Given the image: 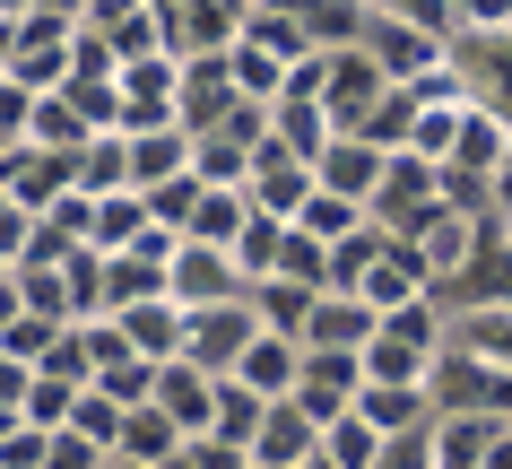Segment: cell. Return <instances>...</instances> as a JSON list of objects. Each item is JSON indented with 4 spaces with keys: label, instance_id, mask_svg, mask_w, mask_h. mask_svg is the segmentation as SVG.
I'll use <instances>...</instances> for the list:
<instances>
[{
    "label": "cell",
    "instance_id": "obj_13",
    "mask_svg": "<svg viewBox=\"0 0 512 469\" xmlns=\"http://www.w3.org/2000/svg\"><path fill=\"white\" fill-rule=\"evenodd\" d=\"M452 348H460V357H478V365H495V374H512V296L452 313Z\"/></svg>",
    "mask_w": 512,
    "mask_h": 469
},
{
    "label": "cell",
    "instance_id": "obj_2",
    "mask_svg": "<svg viewBox=\"0 0 512 469\" xmlns=\"http://www.w3.org/2000/svg\"><path fill=\"white\" fill-rule=\"evenodd\" d=\"M243 9L252 0H157V18H165V53L183 61H226L243 44Z\"/></svg>",
    "mask_w": 512,
    "mask_h": 469
},
{
    "label": "cell",
    "instance_id": "obj_3",
    "mask_svg": "<svg viewBox=\"0 0 512 469\" xmlns=\"http://www.w3.org/2000/svg\"><path fill=\"white\" fill-rule=\"evenodd\" d=\"M382 96H391V79H382L374 53H330L322 61V113L339 139H365V122L382 113Z\"/></svg>",
    "mask_w": 512,
    "mask_h": 469
},
{
    "label": "cell",
    "instance_id": "obj_12",
    "mask_svg": "<svg viewBox=\"0 0 512 469\" xmlns=\"http://www.w3.org/2000/svg\"><path fill=\"white\" fill-rule=\"evenodd\" d=\"M200 166V139L174 122V131H139L131 139V183L139 192H165V183H183V174Z\"/></svg>",
    "mask_w": 512,
    "mask_h": 469
},
{
    "label": "cell",
    "instance_id": "obj_14",
    "mask_svg": "<svg viewBox=\"0 0 512 469\" xmlns=\"http://www.w3.org/2000/svg\"><path fill=\"white\" fill-rule=\"evenodd\" d=\"M495 435H504V417H443L434 426V469H495Z\"/></svg>",
    "mask_w": 512,
    "mask_h": 469
},
{
    "label": "cell",
    "instance_id": "obj_21",
    "mask_svg": "<svg viewBox=\"0 0 512 469\" xmlns=\"http://www.w3.org/2000/svg\"><path fill=\"white\" fill-rule=\"evenodd\" d=\"M504 244H512V226H504Z\"/></svg>",
    "mask_w": 512,
    "mask_h": 469
},
{
    "label": "cell",
    "instance_id": "obj_4",
    "mask_svg": "<svg viewBox=\"0 0 512 469\" xmlns=\"http://www.w3.org/2000/svg\"><path fill=\"white\" fill-rule=\"evenodd\" d=\"M365 53L382 61V79H391V87H417V79H434V70L452 61L417 18H408V0H400V9H382V0H374V35H365Z\"/></svg>",
    "mask_w": 512,
    "mask_h": 469
},
{
    "label": "cell",
    "instance_id": "obj_1",
    "mask_svg": "<svg viewBox=\"0 0 512 469\" xmlns=\"http://www.w3.org/2000/svg\"><path fill=\"white\" fill-rule=\"evenodd\" d=\"M504 9L512 0H478V27L452 44V70H460V87H469V105L495 113L512 131V35H504Z\"/></svg>",
    "mask_w": 512,
    "mask_h": 469
},
{
    "label": "cell",
    "instance_id": "obj_16",
    "mask_svg": "<svg viewBox=\"0 0 512 469\" xmlns=\"http://www.w3.org/2000/svg\"><path fill=\"white\" fill-rule=\"evenodd\" d=\"M261 426H270V400H252L243 383H226V391H217V426H209V443H226V452H243V461H252Z\"/></svg>",
    "mask_w": 512,
    "mask_h": 469
},
{
    "label": "cell",
    "instance_id": "obj_11",
    "mask_svg": "<svg viewBox=\"0 0 512 469\" xmlns=\"http://www.w3.org/2000/svg\"><path fill=\"white\" fill-rule=\"evenodd\" d=\"M217 391H226V383H217V374H200V365H165V374H157V409L174 417L191 443H200V435L217 426Z\"/></svg>",
    "mask_w": 512,
    "mask_h": 469
},
{
    "label": "cell",
    "instance_id": "obj_19",
    "mask_svg": "<svg viewBox=\"0 0 512 469\" xmlns=\"http://www.w3.org/2000/svg\"><path fill=\"white\" fill-rule=\"evenodd\" d=\"M0 278H18V261H9V252H0Z\"/></svg>",
    "mask_w": 512,
    "mask_h": 469
},
{
    "label": "cell",
    "instance_id": "obj_8",
    "mask_svg": "<svg viewBox=\"0 0 512 469\" xmlns=\"http://www.w3.org/2000/svg\"><path fill=\"white\" fill-rule=\"evenodd\" d=\"M243 44H252V53H270V61H287V70L322 61V53H313L304 9H278V0H252V9H243Z\"/></svg>",
    "mask_w": 512,
    "mask_h": 469
},
{
    "label": "cell",
    "instance_id": "obj_20",
    "mask_svg": "<svg viewBox=\"0 0 512 469\" xmlns=\"http://www.w3.org/2000/svg\"><path fill=\"white\" fill-rule=\"evenodd\" d=\"M105 469H139V461H122V452H113V461H105Z\"/></svg>",
    "mask_w": 512,
    "mask_h": 469
},
{
    "label": "cell",
    "instance_id": "obj_6",
    "mask_svg": "<svg viewBox=\"0 0 512 469\" xmlns=\"http://www.w3.org/2000/svg\"><path fill=\"white\" fill-rule=\"evenodd\" d=\"M374 339H382V313H374L365 296H322V304H313L304 348H313V357H365Z\"/></svg>",
    "mask_w": 512,
    "mask_h": 469
},
{
    "label": "cell",
    "instance_id": "obj_5",
    "mask_svg": "<svg viewBox=\"0 0 512 469\" xmlns=\"http://www.w3.org/2000/svg\"><path fill=\"white\" fill-rule=\"evenodd\" d=\"M165 296L183 304V313H217V304H243V296H252V287H243L235 252L183 244V252H174V270H165Z\"/></svg>",
    "mask_w": 512,
    "mask_h": 469
},
{
    "label": "cell",
    "instance_id": "obj_18",
    "mask_svg": "<svg viewBox=\"0 0 512 469\" xmlns=\"http://www.w3.org/2000/svg\"><path fill=\"white\" fill-rule=\"evenodd\" d=\"M122 426H131V409H122V400H105V391H79V417H70V435H87L96 452H122Z\"/></svg>",
    "mask_w": 512,
    "mask_h": 469
},
{
    "label": "cell",
    "instance_id": "obj_9",
    "mask_svg": "<svg viewBox=\"0 0 512 469\" xmlns=\"http://www.w3.org/2000/svg\"><path fill=\"white\" fill-rule=\"evenodd\" d=\"M235 383L252 391V400H270V409H278V400H296V383H304V348H296V339H278V331H261V339H252V357L235 365Z\"/></svg>",
    "mask_w": 512,
    "mask_h": 469
},
{
    "label": "cell",
    "instance_id": "obj_10",
    "mask_svg": "<svg viewBox=\"0 0 512 469\" xmlns=\"http://www.w3.org/2000/svg\"><path fill=\"white\" fill-rule=\"evenodd\" d=\"M322 417H304L296 400H278L270 409V426H261V443H252V469H304L313 452H322Z\"/></svg>",
    "mask_w": 512,
    "mask_h": 469
},
{
    "label": "cell",
    "instance_id": "obj_7",
    "mask_svg": "<svg viewBox=\"0 0 512 469\" xmlns=\"http://www.w3.org/2000/svg\"><path fill=\"white\" fill-rule=\"evenodd\" d=\"M382 183H391V157H382L374 139H339L322 157V192H339V200H356L365 218H374V200H382Z\"/></svg>",
    "mask_w": 512,
    "mask_h": 469
},
{
    "label": "cell",
    "instance_id": "obj_17",
    "mask_svg": "<svg viewBox=\"0 0 512 469\" xmlns=\"http://www.w3.org/2000/svg\"><path fill=\"white\" fill-rule=\"evenodd\" d=\"M313 287H287V278H270V287H252V313H261V331H278V339H296L304 348V331H313Z\"/></svg>",
    "mask_w": 512,
    "mask_h": 469
},
{
    "label": "cell",
    "instance_id": "obj_15",
    "mask_svg": "<svg viewBox=\"0 0 512 469\" xmlns=\"http://www.w3.org/2000/svg\"><path fill=\"white\" fill-rule=\"evenodd\" d=\"M79 192L87 200L139 192V183H131V139H122V131H105V139H87V148H79Z\"/></svg>",
    "mask_w": 512,
    "mask_h": 469
}]
</instances>
